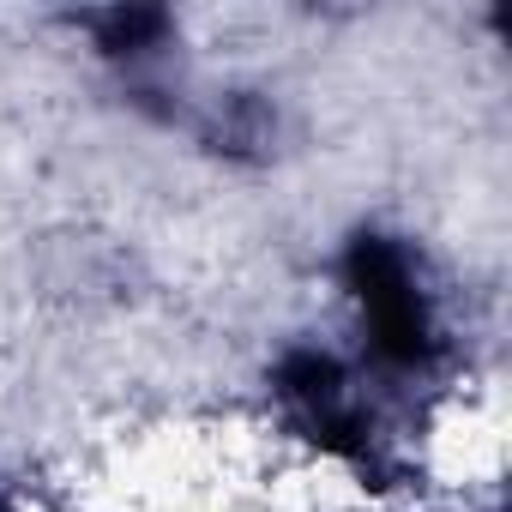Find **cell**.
<instances>
[{"label": "cell", "mask_w": 512, "mask_h": 512, "mask_svg": "<svg viewBox=\"0 0 512 512\" xmlns=\"http://www.w3.org/2000/svg\"><path fill=\"white\" fill-rule=\"evenodd\" d=\"M278 398L290 404V416L338 458L350 464H374V422L368 410L356 404L344 368L320 350H290L278 362Z\"/></svg>", "instance_id": "cell-2"}, {"label": "cell", "mask_w": 512, "mask_h": 512, "mask_svg": "<svg viewBox=\"0 0 512 512\" xmlns=\"http://www.w3.org/2000/svg\"><path fill=\"white\" fill-rule=\"evenodd\" d=\"M0 512H13V506H7V494H0Z\"/></svg>", "instance_id": "cell-4"}, {"label": "cell", "mask_w": 512, "mask_h": 512, "mask_svg": "<svg viewBox=\"0 0 512 512\" xmlns=\"http://www.w3.org/2000/svg\"><path fill=\"white\" fill-rule=\"evenodd\" d=\"M91 25H97L103 49H115V55H145V49H157V37L169 31L163 13H103V19H91Z\"/></svg>", "instance_id": "cell-3"}, {"label": "cell", "mask_w": 512, "mask_h": 512, "mask_svg": "<svg viewBox=\"0 0 512 512\" xmlns=\"http://www.w3.org/2000/svg\"><path fill=\"white\" fill-rule=\"evenodd\" d=\"M344 284L356 296L368 350L386 368H422L434 356V308L422 296V278L410 253L386 235H356L344 253Z\"/></svg>", "instance_id": "cell-1"}]
</instances>
